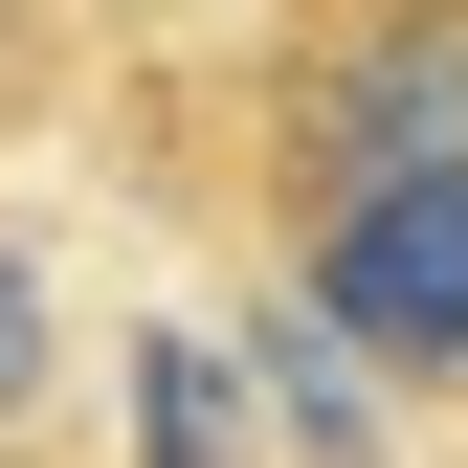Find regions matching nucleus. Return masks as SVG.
<instances>
[{
	"label": "nucleus",
	"instance_id": "f03ea898",
	"mask_svg": "<svg viewBox=\"0 0 468 468\" xmlns=\"http://www.w3.org/2000/svg\"><path fill=\"white\" fill-rule=\"evenodd\" d=\"M335 179H468V0H401L335 45Z\"/></svg>",
	"mask_w": 468,
	"mask_h": 468
},
{
	"label": "nucleus",
	"instance_id": "f257e3e1",
	"mask_svg": "<svg viewBox=\"0 0 468 468\" xmlns=\"http://www.w3.org/2000/svg\"><path fill=\"white\" fill-rule=\"evenodd\" d=\"M313 313L379 379H468V179H313Z\"/></svg>",
	"mask_w": 468,
	"mask_h": 468
},
{
	"label": "nucleus",
	"instance_id": "39448f33",
	"mask_svg": "<svg viewBox=\"0 0 468 468\" xmlns=\"http://www.w3.org/2000/svg\"><path fill=\"white\" fill-rule=\"evenodd\" d=\"M0 401H45V290H23V246H0Z\"/></svg>",
	"mask_w": 468,
	"mask_h": 468
},
{
	"label": "nucleus",
	"instance_id": "7ed1b4c3",
	"mask_svg": "<svg viewBox=\"0 0 468 468\" xmlns=\"http://www.w3.org/2000/svg\"><path fill=\"white\" fill-rule=\"evenodd\" d=\"M134 424H156V468H246V379L201 335H134Z\"/></svg>",
	"mask_w": 468,
	"mask_h": 468
},
{
	"label": "nucleus",
	"instance_id": "20e7f679",
	"mask_svg": "<svg viewBox=\"0 0 468 468\" xmlns=\"http://www.w3.org/2000/svg\"><path fill=\"white\" fill-rule=\"evenodd\" d=\"M268 424L313 446V468H379V424H357V357H335L313 313H268Z\"/></svg>",
	"mask_w": 468,
	"mask_h": 468
}]
</instances>
